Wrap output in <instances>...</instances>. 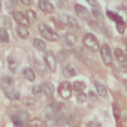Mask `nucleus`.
I'll list each match as a JSON object with an SVG mask.
<instances>
[{
	"mask_svg": "<svg viewBox=\"0 0 127 127\" xmlns=\"http://www.w3.org/2000/svg\"><path fill=\"white\" fill-rule=\"evenodd\" d=\"M39 33H40L45 39H48L49 42H57V40H58V33H57L51 26H48L46 23H40V24H39Z\"/></svg>",
	"mask_w": 127,
	"mask_h": 127,
	"instance_id": "obj_1",
	"label": "nucleus"
},
{
	"mask_svg": "<svg viewBox=\"0 0 127 127\" xmlns=\"http://www.w3.org/2000/svg\"><path fill=\"white\" fill-rule=\"evenodd\" d=\"M57 20H58V23H61L63 26H66V27H69V29H73V30H79V23H78V20H76L75 17L69 15V14H64V12H61V14H58Z\"/></svg>",
	"mask_w": 127,
	"mask_h": 127,
	"instance_id": "obj_2",
	"label": "nucleus"
},
{
	"mask_svg": "<svg viewBox=\"0 0 127 127\" xmlns=\"http://www.w3.org/2000/svg\"><path fill=\"white\" fill-rule=\"evenodd\" d=\"M82 43L85 48H88L90 51H99L100 49V43L96 37V34L93 33H84L82 36Z\"/></svg>",
	"mask_w": 127,
	"mask_h": 127,
	"instance_id": "obj_3",
	"label": "nucleus"
},
{
	"mask_svg": "<svg viewBox=\"0 0 127 127\" xmlns=\"http://www.w3.org/2000/svg\"><path fill=\"white\" fill-rule=\"evenodd\" d=\"M72 84L70 82H67V81H63V82H60V85H58V88H57V93H58V96L63 99V100H69L70 97H72Z\"/></svg>",
	"mask_w": 127,
	"mask_h": 127,
	"instance_id": "obj_4",
	"label": "nucleus"
},
{
	"mask_svg": "<svg viewBox=\"0 0 127 127\" xmlns=\"http://www.w3.org/2000/svg\"><path fill=\"white\" fill-rule=\"evenodd\" d=\"M43 63L49 72H55L57 70V57L52 51H46L43 52Z\"/></svg>",
	"mask_w": 127,
	"mask_h": 127,
	"instance_id": "obj_5",
	"label": "nucleus"
},
{
	"mask_svg": "<svg viewBox=\"0 0 127 127\" xmlns=\"http://www.w3.org/2000/svg\"><path fill=\"white\" fill-rule=\"evenodd\" d=\"M0 88L3 90V93L8 96L12 91H15V79L12 76H3L0 79Z\"/></svg>",
	"mask_w": 127,
	"mask_h": 127,
	"instance_id": "obj_6",
	"label": "nucleus"
},
{
	"mask_svg": "<svg viewBox=\"0 0 127 127\" xmlns=\"http://www.w3.org/2000/svg\"><path fill=\"white\" fill-rule=\"evenodd\" d=\"M99 51H100V55H102V60H103L105 64H111L112 60H114V52H112L111 46L108 43H103V45H100Z\"/></svg>",
	"mask_w": 127,
	"mask_h": 127,
	"instance_id": "obj_7",
	"label": "nucleus"
},
{
	"mask_svg": "<svg viewBox=\"0 0 127 127\" xmlns=\"http://www.w3.org/2000/svg\"><path fill=\"white\" fill-rule=\"evenodd\" d=\"M61 75L66 79H72V78H75L78 75V70H76V67L72 64V63H66V64L63 66V69H61Z\"/></svg>",
	"mask_w": 127,
	"mask_h": 127,
	"instance_id": "obj_8",
	"label": "nucleus"
},
{
	"mask_svg": "<svg viewBox=\"0 0 127 127\" xmlns=\"http://www.w3.org/2000/svg\"><path fill=\"white\" fill-rule=\"evenodd\" d=\"M12 17H14V20L17 21V24H18V26H24V27H27V29H29L30 23H29V20H27V17H26V14H24V12H21V11H14Z\"/></svg>",
	"mask_w": 127,
	"mask_h": 127,
	"instance_id": "obj_9",
	"label": "nucleus"
},
{
	"mask_svg": "<svg viewBox=\"0 0 127 127\" xmlns=\"http://www.w3.org/2000/svg\"><path fill=\"white\" fill-rule=\"evenodd\" d=\"M27 118H29V112H27V111H20V112H17V114L12 115V121H14V124L18 126V127L23 126Z\"/></svg>",
	"mask_w": 127,
	"mask_h": 127,
	"instance_id": "obj_10",
	"label": "nucleus"
},
{
	"mask_svg": "<svg viewBox=\"0 0 127 127\" xmlns=\"http://www.w3.org/2000/svg\"><path fill=\"white\" fill-rule=\"evenodd\" d=\"M63 42H64V45H66V46H75V45H76V42H78V36H76L75 33L67 32V33L63 34Z\"/></svg>",
	"mask_w": 127,
	"mask_h": 127,
	"instance_id": "obj_11",
	"label": "nucleus"
},
{
	"mask_svg": "<svg viewBox=\"0 0 127 127\" xmlns=\"http://www.w3.org/2000/svg\"><path fill=\"white\" fill-rule=\"evenodd\" d=\"M42 91H43V96H46L48 99H52L54 93H55V88H54V84L52 82H43L42 84Z\"/></svg>",
	"mask_w": 127,
	"mask_h": 127,
	"instance_id": "obj_12",
	"label": "nucleus"
},
{
	"mask_svg": "<svg viewBox=\"0 0 127 127\" xmlns=\"http://www.w3.org/2000/svg\"><path fill=\"white\" fill-rule=\"evenodd\" d=\"M75 12H76V15L78 17H81V18H84V20H90V11L87 9V8H84L82 5H79V3H76L75 5Z\"/></svg>",
	"mask_w": 127,
	"mask_h": 127,
	"instance_id": "obj_13",
	"label": "nucleus"
},
{
	"mask_svg": "<svg viewBox=\"0 0 127 127\" xmlns=\"http://www.w3.org/2000/svg\"><path fill=\"white\" fill-rule=\"evenodd\" d=\"M94 90L96 94L100 97H108V88L105 87V84H102L100 81H94Z\"/></svg>",
	"mask_w": 127,
	"mask_h": 127,
	"instance_id": "obj_14",
	"label": "nucleus"
},
{
	"mask_svg": "<svg viewBox=\"0 0 127 127\" xmlns=\"http://www.w3.org/2000/svg\"><path fill=\"white\" fill-rule=\"evenodd\" d=\"M39 8L46 12V14H52L54 12V5L49 2V0H39Z\"/></svg>",
	"mask_w": 127,
	"mask_h": 127,
	"instance_id": "obj_15",
	"label": "nucleus"
},
{
	"mask_svg": "<svg viewBox=\"0 0 127 127\" xmlns=\"http://www.w3.org/2000/svg\"><path fill=\"white\" fill-rule=\"evenodd\" d=\"M21 75H23V78L27 79V81H34V78H36V72H33V69L29 67V66L21 70Z\"/></svg>",
	"mask_w": 127,
	"mask_h": 127,
	"instance_id": "obj_16",
	"label": "nucleus"
},
{
	"mask_svg": "<svg viewBox=\"0 0 127 127\" xmlns=\"http://www.w3.org/2000/svg\"><path fill=\"white\" fill-rule=\"evenodd\" d=\"M85 88H87V84H85L84 81H75V82L72 84V90H73L75 93H78V94L84 93Z\"/></svg>",
	"mask_w": 127,
	"mask_h": 127,
	"instance_id": "obj_17",
	"label": "nucleus"
},
{
	"mask_svg": "<svg viewBox=\"0 0 127 127\" xmlns=\"http://www.w3.org/2000/svg\"><path fill=\"white\" fill-rule=\"evenodd\" d=\"M33 46L37 51H40V52H46V43H45V40H42L39 37H34L33 39Z\"/></svg>",
	"mask_w": 127,
	"mask_h": 127,
	"instance_id": "obj_18",
	"label": "nucleus"
},
{
	"mask_svg": "<svg viewBox=\"0 0 127 127\" xmlns=\"http://www.w3.org/2000/svg\"><path fill=\"white\" fill-rule=\"evenodd\" d=\"M8 69L11 72H15L18 69V58L14 57V55H9L8 57Z\"/></svg>",
	"mask_w": 127,
	"mask_h": 127,
	"instance_id": "obj_19",
	"label": "nucleus"
},
{
	"mask_svg": "<svg viewBox=\"0 0 127 127\" xmlns=\"http://www.w3.org/2000/svg\"><path fill=\"white\" fill-rule=\"evenodd\" d=\"M17 34L21 37V39H29L30 37V32L27 27L24 26H17Z\"/></svg>",
	"mask_w": 127,
	"mask_h": 127,
	"instance_id": "obj_20",
	"label": "nucleus"
},
{
	"mask_svg": "<svg viewBox=\"0 0 127 127\" xmlns=\"http://www.w3.org/2000/svg\"><path fill=\"white\" fill-rule=\"evenodd\" d=\"M40 96H43L42 85H33V87H32V97H34V99H39Z\"/></svg>",
	"mask_w": 127,
	"mask_h": 127,
	"instance_id": "obj_21",
	"label": "nucleus"
},
{
	"mask_svg": "<svg viewBox=\"0 0 127 127\" xmlns=\"http://www.w3.org/2000/svg\"><path fill=\"white\" fill-rule=\"evenodd\" d=\"M43 126L45 124H43V121L40 118H32L27 123V127H43Z\"/></svg>",
	"mask_w": 127,
	"mask_h": 127,
	"instance_id": "obj_22",
	"label": "nucleus"
},
{
	"mask_svg": "<svg viewBox=\"0 0 127 127\" xmlns=\"http://www.w3.org/2000/svg\"><path fill=\"white\" fill-rule=\"evenodd\" d=\"M118 17H120L124 23H127V6H124V5L118 6Z\"/></svg>",
	"mask_w": 127,
	"mask_h": 127,
	"instance_id": "obj_23",
	"label": "nucleus"
},
{
	"mask_svg": "<svg viewBox=\"0 0 127 127\" xmlns=\"http://www.w3.org/2000/svg\"><path fill=\"white\" fill-rule=\"evenodd\" d=\"M91 12V15H93V18H94V21H97V23H100L102 20H103V15L100 14V11H99V8H94L93 11H90Z\"/></svg>",
	"mask_w": 127,
	"mask_h": 127,
	"instance_id": "obj_24",
	"label": "nucleus"
},
{
	"mask_svg": "<svg viewBox=\"0 0 127 127\" xmlns=\"http://www.w3.org/2000/svg\"><path fill=\"white\" fill-rule=\"evenodd\" d=\"M24 14H26V17H27V20H29V23H34V21H36V18H37V15H36V12H34L33 9H29V11H26Z\"/></svg>",
	"mask_w": 127,
	"mask_h": 127,
	"instance_id": "obj_25",
	"label": "nucleus"
},
{
	"mask_svg": "<svg viewBox=\"0 0 127 127\" xmlns=\"http://www.w3.org/2000/svg\"><path fill=\"white\" fill-rule=\"evenodd\" d=\"M0 42H3V43H8V42H9L8 30H5V29H2V27H0Z\"/></svg>",
	"mask_w": 127,
	"mask_h": 127,
	"instance_id": "obj_26",
	"label": "nucleus"
},
{
	"mask_svg": "<svg viewBox=\"0 0 127 127\" xmlns=\"http://www.w3.org/2000/svg\"><path fill=\"white\" fill-rule=\"evenodd\" d=\"M24 105L26 106H29V108H34L36 106V99L34 97H24Z\"/></svg>",
	"mask_w": 127,
	"mask_h": 127,
	"instance_id": "obj_27",
	"label": "nucleus"
},
{
	"mask_svg": "<svg viewBox=\"0 0 127 127\" xmlns=\"http://www.w3.org/2000/svg\"><path fill=\"white\" fill-rule=\"evenodd\" d=\"M6 97H8L9 100H20V99H21V94H20V91L15 90V91H12L11 94H8Z\"/></svg>",
	"mask_w": 127,
	"mask_h": 127,
	"instance_id": "obj_28",
	"label": "nucleus"
},
{
	"mask_svg": "<svg viewBox=\"0 0 127 127\" xmlns=\"http://www.w3.org/2000/svg\"><path fill=\"white\" fill-rule=\"evenodd\" d=\"M58 60H60V63H64L66 60H69V52L67 51H61L58 54Z\"/></svg>",
	"mask_w": 127,
	"mask_h": 127,
	"instance_id": "obj_29",
	"label": "nucleus"
},
{
	"mask_svg": "<svg viewBox=\"0 0 127 127\" xmlns=\"http://www.w3.org/2000/svg\"><path fill=\"white\" fill-rule=\"evenodd\" d=\"M87 99H88V96H87L85 93H81V94L76 96V102H78V103H85Z\"/></svg>",
	"mask_w": 127,
	"mask_h": 127,
	"instance_id": "obj_30",
	"label": "nucleus"
},
{
	"mask_svg": "<svg viewBox=\"0 0 127 127\" xmlns=\"http://www.w3.org/2000/svg\"><path fill=\"white\" fill-rule=\"evenodd\" d=\"M117 30H118V32H120L121 34H123V33L126 32V27H124V21H123V20H120V21L117 23Z\"/></svg>",
	"mask_w": 127,
	"mask_h": 127,
	"instance_id": "obj_31",
	"label": "nucleus"
},
{
	"mask_svg": "<svg viewBox=\"0 0 127 127\" xmlns=\"http://www.w3.org/2000/svg\"><path fill=\"white\" fill-rule=\"evenodd\" d=\"M87 127H102V124H100V121H97V120H90V121L87 123Z\"/></svg>",
	"mask_w": 127,
	"mask_h": 127,
	"instance_id": "obj_32",
	"label": "nucleus"
},
{
	"mask_svg": "<svg viewBox=\"0 0 127 127\" xmlns=\"http://www.w3.org/2000/svg\"><path fill=\"white\" fill-rule=\"evenodd\" d=\"M112 108H114V114H115V118H120V111H118V105H117V103H114V105H112Z\"/></svg>",
	"mask_w": 127,
	"mask_h": 127,
	"instance_id": "obj_33",
	"label": "nucleus"
},
{
	"mask_svg": "<svg viewBox=\"0 0 127 127\" xmlns=\"http://www.w3.org/2000/svg\"><path fill=\"white\" fill-rule=\"evenodd\" d=\"M3 21H5V30H6V29H9V27H11V24H9V18H6V17H5V18H3Z\"/></svg>",
	"mask_w": 127,
	"mask_h": 127,
	"instance_id": "obj_34",
	"label": "nucleus"
},
{
	"mask_svg": "<svg viewBox=\"0 0 127 127\" xmlns=\"http://www.w3.org/2000/svg\"><path fill=\"white\" fill-rule=\"evenodd\" d=\"M88 3H90V5H91L93 8H99V3H97V2H91V0H90Z\"/></svg>",
	"mask_w": 127,
	"mask_h": 127,
	"instance_id": "obj_35",
	"label": "nucleus"
},
{
	"mask_svg": "<svg viewBox=\"0 0 127 127\" xmlns=\"http://www.w3.org/2000/svg\"><path fill=\"white\" fill-rule=\"evenodd\" d=\"M21 3H23V5H27V6H29V5H32L30 0H21Z\"/></svg>",
	"mask_w": 127,
	"mask_h": 127,
	"instance_id": "obj_36",
	"label": "nucleus"
},
{
	"mask_svg": "<svg viewBox=\"0 0 127 127\" xmlns=\"http://www.w3.org/2000/svg\"><path fill=\"white\" fill-rule=\"evenodd\" d=\"M123 87H124L126 91H127V79H123Z\"/></svg>",
	"mask_w": 127,
	"mask_h": 127,
	"instance_id": "obj_37",
	"label": "nucleus"
},
{
	"mask_svg": "<svg viewBox=\"0 0 127 127\" xmlns=\"http://www.w3.org/2000/svg\"><path fill=\"white\" fill-rule=\"evenodd\" d=\"M0 9H2V3H0Z\"/></svg>",
	"mask_w": 127,
	"mask_h": 127,
	"instance_id": "obj_38",
	"label": "nucleus"
},
{
	"mask_svg": "<svg viewBox=\"0 0 127 127\" xmlns=\"http://www.w3.org/2000/svg\"><path fill=\"white\" fill-rule=\"evenodd\" d=\"M76 127H78V126H76Z\"/></svg>",
	"mask_w": 127,
	"mask_h": 127,
	"instance_id": "obj_39",
	"label": "nucleus"
}]
</instances>
